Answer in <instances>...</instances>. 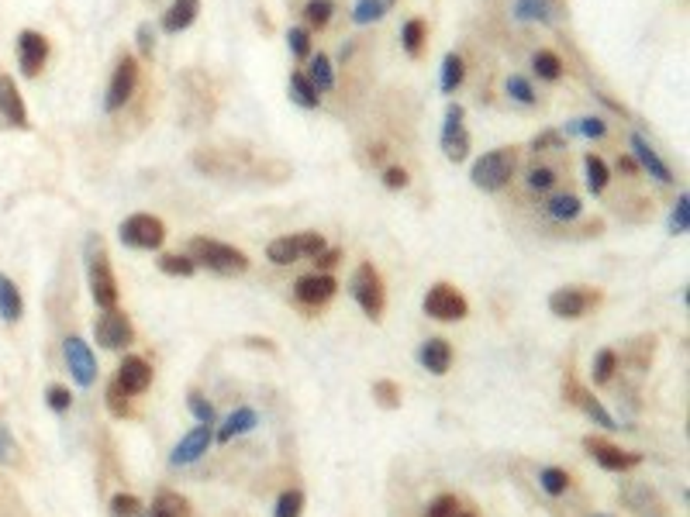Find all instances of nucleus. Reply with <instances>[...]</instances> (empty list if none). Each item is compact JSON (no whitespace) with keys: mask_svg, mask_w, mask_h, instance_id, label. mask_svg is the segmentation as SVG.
Instances as JSON below:
<instances>
[{"mask_svg":"<svg viewBox=\"0 0 690 517\" xmlns=\"http://www.w3.org/2000/svg\"><path fill=\"white\" fill-rule=\"evenodd\" d=\"M186 256L193 258L197 266H204L208 273H218V276H242L249 269V256L228 245V242H218V238H190L186 245Z\"/></svg>","mask_w":690,"mask_h":517,"instance_id":"1","label":"nucleus"},{"mask_svg":"<svg viewBox=\"0 0 690 517\" xmlns=\"http://www.w3.org/2000/svg\"><path fill=\"white\" fill-rule=\"evenodd\" d=\"M514 169H518V152L514 149H490L470 166V180L483 193H497L511 183Z\"/></svg>","mask_w":690,"mask_h":517,"instance_id":"2","label":"nucleus"},{"mask_svg":"<svg viewBox=\"0 0 690 517\" xmlns=\"http://www.w3.org/2000/svg\"><path fill=\"white\" fill-rule=\"evenodd\" d=\"M349 293L352 300L363 308V314L370 321H380L383 310H387V286H383V276L373 269V262H359L352 269V280H349Z\"/></svg>","mask_w":690,"mask_h":517,"instance_id":"3","label":"nucleus"},{"mask_svg":"<svg viewBox=\"0 0 690 517\" xmlns=\"http://www.w3.org/2000/svg\"><path fill=\"white\" fill-rule=\"evenodd\" d=\"M86 280H90V293H94V304L101 310L118 308V280H114V269L107 262V252L101 245V238H90V256H86Z\"/></svg>","mask_w":690,"mask_h":517,"instance_id":"4","label":"nucleus"},{"mask_svg":"<svg viewBox=\"0 0 690 517\" xmlns=\"http://www.w3.org/2000/svg\"><path fill=\"white\" fill-rule=\"evenodd\" d=\"M118 238L125 249H135V252H160L166 242V225L156 214H128L118 225Z\"/></svg>","mask_w":690,"mask_h":517,"instance_id":"5","label":"nucleus"},{"mask_svg":"<svg viewBox=\"0 0 690 517\" xmlns=\"http://www.w3.org/2000/svg\"><path fill=\"white\" fill-rule=\"evenodd\" d=\"M442 155L449 162H466L470 159V131H466V107L463 103H449L446 107V121H442V135H439Z\"/></svg>","mask_w":690,"mask_h":517,"instance_id":"6","label":"nucleus"},{"mask_svg":"<svg viewBox=\"0 0 690 517\" xmlns=\"http://www.w3.org/2000/svg\"><path fill=\"white\" fill-rule=\"evenodd\" d=\"M422 310H425L428 317H435V321H463L470 314V300L452 283H435L428 286Z\"/></svg>","mask_w":690,"mask_h":517,"instance_id":"7","label":"nucleus"},{"mask_svg":"<svg viewBox=\"0 0 690 517\" xmlns=\"http://www.w3.org/2000/svg\"><path fill=\"white\" fill-rule=\"evenodd\" d=\"M563 400H566V404H573V407H580V411H584L587 417L597 424V428H604V431H618V421L611 417L608 407H604V404H601V400H597V397H594V393H590V390H587L584 383L573 376V373H566V376H563Z\"/></svg>","mask_w":690,"mask_h":517,"instance_id":"8","label":"nucleus"},{"mask_svg":"<svg viewBox=\"0 0 690 517\" xmlns=\"http://www.w3.org/2000/svg\"><path fill=\"white\" fill-rule=\"evenodd\" d=\"M601 304V293L597 290H587V286H559L549 293V310L563 317V321H580L587 317V310Z\"/></svg>","mask_w":690,"mask_h":517,"instance_id":"9","label":"nucleus"},{"mask_svg":"<svg viewBox=\"0 0 690 517\" xmlns=\"http://www.w3.org/2000/svg\"><path fill=\"white\" fill-rule=\"evenodd\" d=\"M94 335L101 341V349L121 352V349H128L135 341V324L121 308H111L94 321Z\"/></svg>","mask_w":690,"mask_h":517,"instance_id":"10","label":"nucleus"},{"mask_svg":"<svg viewBox=\"0 0 690 517\" xmlns=\"http://www.w3.org/2000/svg\"><path fill=\"white\" fill-rule=\"evenodd\" d=\"M135 86H138V62L135 55H121L114 73H111V83H107V94H104V111L107 114H118L125 103L132 101Z\"/></svg>","mask_w":690,"mask_h":517,"instance_id":"11","label":"nucleus"},{"mask_svg":"<svg viewBox=\"0 0 690 517\" xmlns=\"http://www.w3.org/2000/svg\"><path fill=\"white\" fill-rule=\"evenodd\" d=\"M584 448H587V455L601 465L604 472H628V469L642 465V455H638V452H625L621 445H611V441L601 439V435H587Z\"/></svg>","mask_w":690,"mask_h":517,"instance_id":"12","label":"nucleus"},{"mask_svg":"<svg viewBox=\"0 0 690 517\" xmlns=\"http://www.w3.org/2000/svg\"><path fill=\"white\" fill-rule=\"evenodd\" d=\"M62 352H66V365H70V376L77 380V387H94L101 369H97V356L90 352V345L80 335H70L66 345H62Z\"/></svg>","mask_w":690,"mask_h":517,"instance_id":"13","label":"nucleus"},{"mask_svg":"<svg viewBox=\"0 0 690 517\" xmlns=\"http://www.w3.org/2000/svg\"><path fill=\"white\" fill-rule=\"evenodd\" d=\"M45 59H49V38L35 28H25L18 35V70H21V77L35 79L42 73Z\"/></svg>","mask_w":690,"mask_h":517,"instance_id":"14","label":"nucleus"},{"mask_svg":"<svg viewBox=\"0 0 690 517\" xmlns=\"http://www.w3.org/2000/svg\"><path fill=\"white\" fill-rule=\"evenodd\" d=\"M0 128H18V131L31 128L28 107L21 101V90H18L14 77H7V73H0Z\"/></svg>","mask_w":690,"mask_h":517,"instance_id":"15","label":"nucleus"},{"mask_svg":"<svg viewBox=\"0 0 690 517\" xmlns=\"http://www.w3.org/2000/svg\"><path fill=\"white\" fill-rule=\"evenodd\" d=\"M628 145H632V159H636V166H638V173H649L653 180H660V183H677V176H673V169L666 166V159L653 145H649V138L645 135H638V131H632V138H628Z\"/></svg>","mask_w":690,"mask_h":517,"instance_id":"16","label":"nucleus"},{"mask_svg":"<svg viewBox=\"0 0 690 517\" xmlns=\"http://www.w3.org/2000/svg\"><path fill=\"white\" fill-rule=\"evenodd\" d=\"M335 293H339V280H335L332 273H311V276H300V280L293 283V297H297V304H304V308H321V304H328Z\"/></svg>","mask_w":690,"mask_h":517,"instance_id":"17","label":"nucleus"},{"mask_svg":"<svg viewBox=\"0 0 690 517\" xmlns=\"http://www.w3.org/2000/svg\"><path fill=\"white\" fill-rule=\"evenodd\" d=\"M214 445V424H197L193 431H186L184 439L177 441V448L169 452L173 465H193L197 459L208 455V448Z\"/></svg>","mask_w":690,"mask_h":517,"instance_id":"18","label":"nucleus"},{"mask_svg":"<svg viewBox=\"0 0 690 517\" xmlns=\"http://www.w3.org/2000/svg\"><path fill=\"white\" fill-rule=\"evenodd\" d=\"M121 390L128 393V397H138V393H145V390L152 387V365L142 359V356H125L121 365H118V376H114Z\"/></svg>","mask_w":690,"mask_h":517,"instance_id":"19","label":"nucleus"},{"mask_svg":"<svg viewBox=\"0 0 690 517\" xmlns=\"http://www.w3.org/2000/svg\"><path fill=\"white\" fill-rule=\"evenodd\" d=\"M566 14V0H514V18L531 25H556Z\"/></svg>","mask_w":690,"mask_h":517,"instance_id":"20","label":"nucleus"},{"mask_svg":"<svg viewBox=\"0 0 690 517\" xmlns=\"http://www.w3.org/2000/svg\"><path fill=\"white\" fill-rule=\"evenodd\" d=\"M418 362L422 369H428L431 376H446L452 369V345L446 338H428L418 349Z\"/></svg>","mask_w":690,"mask_h":517,"instance_id":"21","label":"nucleus"},{"mask_svg":"<svg viewBox=\"0 0 690 517\" xmlns=\"http://www.w3.org/2000/svg\"><path fill=\"white\" fill-rule=\"evenodd\" d=\"M197 14H201V0H173L162 11L160 28L166 35H180V31H186V28L197 21Z\"/></svg>","mask_w":690,"mask_h":517,"instance_id":"22","label":"nucleus"},{"mask_svg":"<svg viewBox=\"0 0 690 517\" xmlns=\"http://www.w3.org/2000/svg\"><path fill=\"white\" fill-rule=\"evenodd\" d=\"M256 424H259V414L252 411V407H239V411L228 414V421L214 431V441H218V445H228V441L239 439V435H249Z\"/></svg>","mask_w":690,"mask_h":517,"instance_id":"23","label":"nucleus"},{"mask_svg":"<svg viewBox=\"0 0 690 517\" xmlns=\"http://www.w3.org/2000/svg\"><path fill=\"white\" fill-rule=\"evenodd\" d=\"M21 314H25L21 290H18V283H14L11 276H4V273H0V321L14 324V321H21Z\"/></svg>","mask_w":690,"mask_h":517,"instance_id":"24","label":"nucleus"},{"mask_svg":"<svg viewBox=\"0 0 690 517\" xmlns=\"http://www.w3.org/2000/svg\"><path fill=\"white\" fill-rule=\"evenodd\" d=\"M287 90H291V101L297 103V107H304V111H318V107H321L318 86L308 79V73H304V70H293L291 83H287Z\"/></svg>","mask_w":690,"mask_h":517,"instance_id":"25","label":"nucleus"},{"mask_svg":"<svg viewBox=\"0 0 690 517\" xmlns=\"http://www.w3.org/2000/svg\"><path fill=\"white\" fill-rule=\"evenodd\" d=\"M531 73L538 79H546V83H559L563 73H566V66H563V59L553 49H538L531 55Z\"/></svg>","mask_w":690,"mask_h":517,"instance_id":"26","label":"nucleus"},{"mask_svg":"<svg viewBox=\"0 0 690 517\" xmlns=\"http://www.w3.org/2000/svg\"><path fill=\"white\" fill-rule=\"evenodd\" d=\"M145 517H190V504L177 490H160L152 500V511Z\"/></svg>","mask_w":690,"mask_h":517,"instance_id":"27","label":"nucleus"},{"mask_svg":"<svg viewBox=\"0 0 690 517\" xmlns=\"http://www.w3.org/2000/svg\"><path fill=\"white\" fill-rule=\"evenodd\" d=\"M308 79L318 86V94H328L332 86H335V66H332V59L318 52V55H308Z\"/></svg>","mask_w":690,"mask_h":517,"instance_id":"28","label":"nucleus"},{"mask_svg":"<svg viewBox=\"0 0 690 517\" xmlns=\"http://www.w3.org/2000/svg\"><path fill=\"white\" fill-rule=\"evenodd\" d=\"M584 173H587V190H590L594 197H601V193L608 190V183H611L608 162H604L601 155L587 152V155H584Z\"/></svg>","mask_w":690,"mask_h":517,"instance_id":"29","label":"nucleus"},{"mask_svg":"<svg viewBox=\"0 0 690 517\" xmlns=\"http://www.w3.org/2000/svg\"><path fill=\"white\" fill-rule=\"evenodd\" d=\"M546 214H549L553 221H577V217L584 214V204H580V197H573V193H556V197L546 201Z\"/></svg>","mask_w":690,"mask_h":517,"instance_id":"30","label":"nucleus"},{"mask_svg":"<svg viewBox=\"0 0 690 517\" xmlns=\"http://www.w3.org/2000/svg\"><path fill=\"white\" fill-rule=\"evenodd\" d=\"M463 79H466V66H463V55L449 52V55L442 59V70H439V86H442V94H456V90L463 86Z\"/></svg>","mask_w":690,"mask_h":517,"instance_id":"31","label":"nucleus"},{"mask_svg":"<svg viewBox=\"0 0 690 517\" xmlns=\"http://www.w3.org/2000/svg\"><path fill=\"white\" fill-rule=\"evenodd\" d=\"M425 38H428V25L422 18H411L407 25L400 28V49L407 52L411 59H418L425 52Z\"/></svg>","mask_w":690,"mask_h":517,"instance_id":"32","label":"nucleus"},{"mask_svg":"<svg viewBox=\"0 0 690 517\" xmlns=\"http://www.w3.org/2000/svg\"><path fill=\"white\" fill-rule=\"evenodd\" d=\"M266 258L273 262V266H291L300 258V249H297V234H280V238H273L269 245H266Z\"/></svg>","mask_w":690,"mask_h":517,"instance_id":"33","label":"nucleus"},{"mask_svg":"<svg viewBox=\"0 0 690 517\" xmlns=\"http://www.w3.org/2000/svg\"><path fill=\"white\" fill-rule=\"evenodd\" d=\"M104 404H107V411H111V417H118V421H125V417L132 414V400H128V393L121 390L118 380H111V383H107Z\"/></svg>","mask_w":690,"mask_h":517,"instance_id":"34","label":"nucleus"},{"mask_svg":"<svg viewBox=\"0 0 690 517\" xmlns=\"http://www.w3.org/2000/svg\"><path fill=\"white\" fill-rule=\"evenodd\" d=\"M373 400L383 407V411H398L404 393H400V383L394 380H373Z\"/></svg>","mask_w":690,"mask_h":517,"instance_id":"35","label":"nucleus"},{"mask_svg":"<svg viewBox=\"0 0 690 517\" xmlns=\"http://www.w3.org/2000/svg\"><path fill=\"white\" fill-rule=\"evenodd\" d=\"M538 487L549 493V496H563V493L570 490V472L559 469V465H546L538 472Z\"/></svg>","mask_w":690,"mask_h":517,"instance_id":"36","label":"nucleus"},{"mask_svg":"<svg viewBox=\"0 0 690 517\" xmlns=\"http://www.w3.org/2000/svg\"><path fill=\"white\" fill-rule=\"evenodd\" d=\"M156 262H160V269L166 273V276H184L186 280V276H193V273H197V262H193L190 256H180V252H162Z\"/></svg>","mask_w":690,"mask_h":517,"instance_id":"37","label":"nucleus"},{"mask_svg":"<svg viewBox=\"0 0 690 517\" xmlns=\"http://www.w3.org/2000/svg\"><path fill=\"white\" fill-rule=\"evenodd\" d=\"M387 0H356V7H352V21L356 25H373V21H380L383 14H387Z\"/></svg>","mask_w":690,"mask_h":517,"instance_id":"38","label":"nucleus"},{"mask_svg":"<svg viewBox=\"0 0 690 517\" xmlns=\"http://www.w3.org/2000/svg\"><path fill=\"white\" fill-rule=\"evenodd\" d=\"M111 517H145V504L135 493H114L111 496Z\"/></svg>","mask_w":690,"mask_h":517,"instance_id":"39","label":"nucleus"},{"mask_svg":"<svg viewBox=\"0 0 690 517\" xmlns=\"http://www.w3.org/2000/svg\"><path fill=\"white\" fill-rule=\"evenodd\" d=\"M332 14H335V0H308L304 4V18H308V25L311 28H328L332 21Z\"/></svg>","mask_w":690,"mask_h":517,"instance_id":"40","label":"nucleus"},{"mask_svg":"<svg viewBox=\"0 0 690 517\" xmlns=\"http://www.w3.org/2000/svg\"><path fill=\"white\" fill-rule=\"evenodd\" d=\"M690 232V193L680 190L677 207L669 210V234H687Z\"/></svg>","mask_w":690,"mask_h":517,"instance_id":"41","label":"nucleus"},{"mask_svg":"<svg viewBox=\"0 0 690 517\" xmlns=\"http://www.w3.org/2000/svg\"><path fill=\"white\" fill-rule=\"evenodd\" d=\"M186 407H190V414L201 421V424H218V414H214V404L201 393V390H190L186 393Z\"/></svg>","mask_w":690,"mask_h":517,"instance_id":"42","label":"nucleus"},{"mask_svg":"<svg viewBox=\"0 0 690 517\" xmlns=\"http://www.w3.org/2000/svg\"><path fill=\"white\" fill-rule=\"evenodd\" d=\"M614 373H618V352L614 349H601L597 359H594V383L604 387V383H611Z\"/></svg>","mask_w":690,"mask_h":517,"instance_id":"43","label":"nucleus"},{"mask_svg":"<svg viewBox=\"0 0 690 517\" xmlns=\"http://www.w3.org/2000/svg\"><path fill=\"white\" fill-rule=\"evenodd\" d=\"M566 131H570V135H584V138H604V135H608V125H604V118L594 114V118H577V121H570ZM566 131H563V135H566Z\"/></svg>","mask_w":690,"mask_h":517,"instance_id":"44","label":"nucleus"},{"mask_svg":"<svg viewBox=\"0 0 690 517\" xmlns=\"http://www.w3.org/2000/svg\"><path fill=\"white\" fill-rule=\"evenodd\" d=\"M529 145H531V152H556V149H566V135L559 128H546V131H538Z\"/></svg>","mask_w":690,"mask_h":517,"instance_id":"45","label":"nucleus"},{"mask_svg":"<svg viewBox=\"0 0 690 517\" xmlns=\"http://www.w3.org/2000/svg\"><path fill=\"white\" fill-rule=\"evenodd\" d=\"M300 514H304V493L300 490L280 493V500L273 507V517H300Z\"/></svg>","mask_w":690,"mask_h":517,"instance_id":"46","label":"nucleus"},{"mask_svg":"<svg viewBox=\"0 0 690 517\" xmlns=\"http://www.w3.org/2000/svg\"><path fill=\"white\" fill-rule=\"evenodd\" d=\"M507 97H511V101H518V103H525V107H531V103L538 101L535 86H531L525 77H507Z\"/></svg>","mask_w":690,"mask_h":517,"instance_id":"47","label":"nucleus"},{"mask_svg":"<svg viewBox=\"0 0 690 517\" xmlns=\"http://www.w3.org/2000/svg\"><path fill=\"white\" fill-rule=\"evenodd\" d=\"M463 514V507H459V500L452 496V493H442V496H435L431 504H428L425 517H459Z\"/></svg>","mask_w":690,"mask_h":517,"instance_id":"48","label":"nucleus"},{"mask_svg":"<svg viewBox=\"0 0 690 517\" xmlns=\"http://www.w3.org/2000/svg\"><path fill=\"white\" fill-rule=\"evenodd\" d=\"M287 49H291L297 59H308V55H311V31H308V28H291V31H287Z\"/></svg>","mask_w":690,"mask_h":517,"instance_id":"49","label":"nucleus"},{"mask_svg":"<svg viewBox=\"0 0 690 517\" xmlns=\"http://www.w3.org/2000/svg\"><path fill=\"white\" fill-rule=\"evenodd\" d=\"M324 245H328V242L321 238V232H297V249H300V258H315Z\"/></svg>","mask_w":690,"mask_h":517,"instance_id":"50","label":"nucleus"},{"mask_svg":"<svg viewBox=\"0 0 690 517\" xmlns=\"http://www.w3.org/2000/svg\"><path fill=\"white\" fill-rule=\"evenodd\" d=\"M556 169H549V166H535L529 173V186L531 190H538V193H546V190H553L556 186Z\"/></svg>","mask_w":690,"mask_h":517,"instance_id":"51","label":"nucleus"},{"mask_svg":"<svg viewBox=\"0 0 690 517\" xmlns=\"http://www.w3.org/2000/svg\"><path fill=\"white\" fill-rule=\"evenodd\" d=\"M45 400H49V407H53L55 414H66L73 407V393H70V387H59V383H53V387L45 390Z\"/></svg>","mask_w":690,"mask_h":517,"instance_id":"52","label":"nucleus"},{"mask_svg":"<svg viewBox=\"0 0 690 517\" xmlns=\"http://www.w3.org/2000/svg\"><path fill=\"white\" fill-rule=\"evenodd\" d=\"M653 341L656 338H636V349H632V365L636 369H649V362H653Z\"/></svg>","mask_w":690,"mask_h":517,"instance_id":"53","label":"nucleus"},{"mask_svg":"<svg viewBox=\"0 0 690 517\" xmlns=\"http://www.w3.org/2000/svg\"><path fill=\"white\" fill-rule=\"evenodd\" d=\"M380 183H383L387 190H404V186L411 183V176H407V169H404V166H387V169H383V176H380Z\"/></svg>","mask_w":690,"mask_h":517,"instance_id":"54","label":"nucleus"},{"mask_svg":"<svg viewBox=\"0 0 690 517\" xmlns=\"http://www.w3.org/2000/svg\"><path fill=\"white\" fill-rule=\"evenodd\" d=\"M342 262V249H332V245H324L318 256H315V266H318V273H332L335 266Z\"/></svg>","mask_w":690,"mask_h":517,"instance_id":"55","label":"nucleus"},{"mask_svg":"<svg viewBox=\"0 0 690 517\" xmlns=\"http://www.w3.org/2000/svg\"><path fill=\"white\" fill-rule=\"evenodd\" d=\"M135 38H138V52H142V55H152V52H156V31H152L149 21H142V25H138Z\"/></svg>","mask_w":690,"mask_h":517,"instance_id":"56","label":"nucleus"},{"mask_svg":"<svg viewBox=\"0 0 690 517\" xmlns=\"http://www.w3.org/2000/svg\"><path fill=\"white\" fill-rule=\"evenodd\" d=\"M11 452H14V439L7 435V428H0V463H11Z\"/></svg>","mask_w":690,"mask_h":517,"instance_id":"57","label":"nucleus"},{"mask_svg":"<svg viewBox=\"0 0 690 517\" xmlns=\"http://www.w3.org/2000/svg\"><path fill=\"white\" fill-rule=\"evenodd\" d=\"M618 173H632V176H636V173H638L636 159H632V155H625V159H618Z\"/></svg>","mask_w":690,"mask_h":517,"instance_id":"58","label":"nucleus"},{"mask_svg":"<svg viewBox=\"0 0 690 517\" xmlns=\"http://www.w3.org/2000/svg\"><path fill=\"white\" fill-rule=\"evenodd\" d=\"M245 341H249L252 349H266V352H273V341H269V338H245Z\"/></svg>","mask_w":690,"mask_h":517,"instance_id":"59","label":"nucleus"},{"mask_svg":"<svg viewBox=\"0 0 690 517\" xmlns=\"http://www.w3.org/2000/svg\"><path fill=\"white\" fill-rule=\"evenodd\" d=\"M370 159H373V162H383V145H376V149H370Z\"/></svg>","mask_w":690,"mask_h":517,"instance_id":"60","label":"nucleus"},{"mask_svg":"<svg viewBox=\"0 0 690 517\" xmlns=\"http://www.w3.org/2000/svg\"><path fill=\"white\" fill-rule=\"evenodd\" d=\"M459 517H477V514H459Z\"/></svg>","mask_w":690,"mask_h":517,"instance_id":"61","label":"nucleus"},{"mask_svg":"<svg viewBox=\"0 0 690 517\" xmlns=\"http://www.w3.org/2000/svg\"><path fill=\"white\" fill-rule=\"evenodd\" d=\"M594 517H611V514H594Z\"/></svg>","mask_w":690,"mask_h":517,"instance_id":"62","label":"nucleus"},{"mask_svg":"<svg viewBox=\"0 0 690 517\" xmlns=\"http://www.w3.org/2000/svg\"><path fill=\"white\" fill-rule=\"evenodd\" d=\"M387 4H394V0H387Z\"/></svg>","mask_w":690,"mask_h":517,"instance_id":"63","label":"nucleus"}]
</instances>
